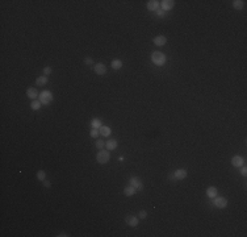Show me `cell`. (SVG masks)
<instances>
[{
  "mask_svg": "<svg viewBox=\"0 0 247 237\" xmlns=\"http://www.w3.org/2000/svg\"><path fill=\"white\" fill-rule=\"evenodd\" d=\"M151 62H153L155 66H163L167 62V57L162 53V51H153V53H151Z\"/></svg>",
  "mask_w": 247,
  "mask_h": 237,
  "instance_id": "obj_1",
  "label": "cell"
},
{
  "mask_svg": "<svg viewBox=\"0 0 247 237\" xmlns=\"http://www.w3.org/2000/svg\"><path fill=\"white\" fill-rule=\"evenodd\" d=\"M110 160V153H109V150L107 149H101V150H99V153L96 154V161H97V163L99 165H105V163H108Z\"/></svg>",
  "mask_w": 247,
  "mask_h": 237,
  "instance_id": "obj_2",
  "label": "cell"
},
{
  "mask_svg": "<svg viewBox=\"0 0 247 237\" xmlns=\"http://www.w3.org/2000/svg\"><path fill=\"white\" fill-rule=\"evenodd\" d=\"M53 92L49 90H45V91H42V92H39V101L42 103L43 105H47V104H50L51 101H53Z\"/></svg>",
  "mask_w": 247,
  "mask_h": 237,
  "instance_id": "obj_3",
  "label": "cell"
},
{
  "mask_svg": "<svg viewBox=\"0 0 247 237\" xmlns=\"http://www.w3.org/2000/svg\"><path fill=\"white\" fill-rule=\"evenodd\" d=\"M213 204H214V207H217V208H226L228 207V204H229V201L228 199H226L225 196H216V197H213Z\"/></svg>",
  "mask_w": 247,
  "mask_h": 237,
  "instance_id": "obj_4",
  "label": "cell"
},
{
  "mask_svg": "<svg viewBox=\"0 0 247 237\" xmlns=\"http://www.w3.org/2000/svg\"><path fill=\"white\" fill-rule=\"evenodd\" d=\"M129 184L133 186V187L137 190V192L141 191V190H143V183H142V180L139 179L138 177H131L130 179H129Z\"/></svg>",
  "mask_w": 247,
  "mask_h": 237,
  "instance_id": "obj_5",
  "label": "cell"
},
{
  "mask_svg": "<svg viewBox=\"0 0 247 237\" xmlns=\"http://www.w3.org/2000/svg\"><path fill=\"white\" fill-rule=\"evenodd\" d=\"M93 71H95V74H97V75H105L107 74V66L104 63H95Z\"/></svg>",
  "mask_w": 247,
  "mask_h": 237,
  "instance_id": "obj_6",
  "label": "cell"
},
{
  "mask_svg": "<svg viewBox=\"0 0 247 237\" xmlns=\"http://www.w3.org/2000/svg\"><path fill=\"white\" fill-rule=\"evenodd\" d=\"M174 7H175L174 0H163V2H161V8H162V11H164V12L171 11Z\"/></svg>",
  "mask_w": 247,
  "mask_h": 237,
  "instance_id": "obj_7",
  "label": "cell"
},
{
  "mask_svg": "<svg viewBox=\"0 0 247 237\" xmlns=\"http://www.w3.org/2000/svg\"><path fill=\"white\" fill-rule=\"evenodd\" d=\"M138 221H139V219L137 216H134V215H129V216H126L125 217V223L129 225V227H131V228H135L138 225Z\"/></svg>",
  "mask_w": 247,
  "mask_h": 237,
  "instance_id": "obj_8",
  "label": "cell"
},
{
  "mask_svg": "<svg viewBox=\"0 0 247 237\" xmlns=\"http://www.w3.org/2000/svg\"><path fill=\"white\" fill-rule=\"evenodd\" d=\"M187 175H188V171L184 169H178L174 173V178L175 179H178V180H183V179H185Z\"/></svg>",
  "mask_w": 247,
  "mask_h": 237,
  "instance_id": "obj_9",
  "label": "cell"
},
{
  "mask_svg": "<svg viewBox=\"0 0 247 237\" xmlns=\"http://www.w3.org/2000/svg\"><path fill=\"white\" fill-rule=\"evenodd\" d=\"M230 162H232V165L234 167H241V166L245 165V158L241 157V156H234Z\"/></svg>",
  "mask_w": 247,
  "mask_h": 237,
  "instance_id": "obj_10",
  "label": "cell"
},
{
  "mask_svg": "<svg viewBox=\"0 0 247 237\" xmlns=\"http://www.w3.org/2000/svg\"><path fill=\"white\" fill-rule=\"evenodd\" d=\"M146 7L149 11H158V8L161 7V2H158V0H149V2L146 3Z\"/></svg>",
  "mask_w": 247,
  "mask_h": 237,
  "instance_id": "obj_11",
  "label": "cell"
},
{
  "mask_svg": "<svg viewBox=\"0 0 247 237\" xmlns=\"http://www.w3.org/2000/svg\"><path fill=\"white\" fill-rule=\"evenodd\" d=\"M26 96L32 99V100H36L37 98H39V92L37 88H34V87H30V88L26 90Z\"/></svg>",
  "mask_w": 247,
  "mask_h": 237,
  "instance_id": "obj_12",
  "label": "cell"
},
{
  "mask_svg": "<svg viewBox=\"0 0 247 237\" xmlns=\"http://www.w3.org/2000/svg\"><path fill=\"white\" fill-rule=\"evenodd\" d=\"M153 42L157 46H164L167 43V37H164V36H157V37L153 38Z\"/></svg>",
  "mask_w": 247,
  "mask_h": 237,
  "instance_id": "obj_13",
  "label": "cell"
},
{
  "mask_svg": "<svg viewBox=\"0 0 247 237\" xmlns=\"http://www.w3.org/2000/svg\"><path fill=\"white\" fill-rule=\"evenodd\" d=\"M206 195H208V197H210V199L216 197L218 195V188L216 186H210V187L206 188Z\"/></svg>",
  "mask_w": 247,
  "mask_h": 237,
  "instance_id": "obj_14",
  "label": "cell"
},
{
  "mask_svg": "<svg viewBox=\"0 0 247 237\" xmlns=\"http://www.w3.org/2000/svg\"><path fill=\"white\" fill-rule=\"evenodd\" d=\"M118 146V142L117 140H114V138H112V140H108L105 142V148L108 150H116Z\"/></svg>",
  "mask_w": 247,
  "mask_h": 237,
  "instance_id": "obj_15",
  "label": "cell"
},
{
  "mask_svg": "<svg viewBox=\"0 0 247 237\" xmlns=\"http://www.w3.org/2000/svg\"><path fill=\"white\" fill-rule=\"evenodd\" d=\"M137 194V190H135L133 186H126L125 188H124V195L125 196H133V195H135Z\"/></svg>",
  "mask_w": 247,
  "mask_h": 237,
  "instance_id": "obj_16",
  "label": "cell"
},
{
  "mask_svg": "<svg viewBox=\"0 0 247 237\" xmlns=\"http://www.w3.org/2000/svg\"><path fill=\"white\" fill-rule=\"evenodd\" d=\"M99 132H100V136H103V137H109L110 133H112V129L107 125H103L101 128L99 129Z\"/></svg>",
  "mask_w": 247,
  "mask_h": 237,
  "instance_id": "obj_17",
  "label": "cell"
},
{
  "mask_svg": "<svg viewBox=\"0 0 247 237\" xmlns=\"http://www.w3.org/2000/svg\"><path fill=\"white\" fill-rule=\"evenodd\" d=\"M47 82H49L47 77H46V75H42V77H38L37 79H36V86H39V87L46 86V84H47Z\"/></svg>",
  "mask_w": 247,
  "mask_h": 237,
  "instance_id": "obj_18",
  "label": "cell"
},
{
  "mask_svg": "<svg viewBox=\"0 0 247 237\" xmlns=\"http://www.w3.org/2000/svg\"><path fill=\"white\" fill-rule=\"evenodd\" d=\"M110 66H112L113 70H120L124 66V62L121 61V59H113V61L110 62Z\"/></svg>",
  "mask_w": 247,
  "mask_h": 237,
  "instance_id": "obj_19",
  "label": "cell"
},
{
  "mask_svg": "<svg viewBox=\"0 0 247 237\" xmlns=\"http://www.w3.org/2000/svg\"><path fill=\"white\" fill-rule=\"evenodd\" d=\"M30 108L33 111H38L42 108V103L39 101V99H36V100H32L30 103Z\"/></svg>",
  "mask_w": 247,
  "mask_h": 237,
  "instance_id": "obj_20",
  "label": "cell"
},
{
  "mask_svg": "<svg viewBox=\"0 0 247 237\" xmlns=\"http://www.w3.org/2000/svg\"><path fill=\"white\" fill-rule=\"evenodd\" d=\"M243 7H245V2H243V0H234V2H233V8H234V9L241 11Z\"/></svg>",
  "mask_w": 247,
  "mask_h": 237,
  "instance_id": "obj_21",
  "label": "cell"
},
{
  "mask_svg": "<svg viewBox=\"0 0 247 237\" xmlns=\"http://www.w3.org/2000/svg\"><path fill=\"white\" fill-rule=\"evenodd\" d=\"M103 126V122L100 118H93L92 121H91V128H95V129H100Z\"/></svg>",
  "mask_w": 247,
  "mask_h": 237,
  "instance_id": "obj_22",
  "label": "cell"
},
{
  "mask_svg": "<svg viewBox=\"0 0 247 237\" xmlns=\"http://www.w3.org/2000/svg\"><path fill=\"white\" fill-rule=\"evenodd\" d=\"M45 178H46V173L43 171V170H38L37 171V179L39 182H43L45 180Z\"/></svg>",
  "mask_w": 247,
  "mask_h": 237,
  "instance_id": "obj_23",
  "label": "cell"
},
{
  "mask_svg": "<svg viewBox=\"0 0 247 237\" xmlns=\"http://www.w3.org/2000/svg\"><path fill=\"white\" fill-rule=\"evenodd\" d=\"M90 136L92 137V138H97L99 136H100V132H99V129H95V128H92L90 130Z\"/></svg>",
  "mask_w": 247,
  "mask_h": 237,
  "instance_id": "obj_24",
  "label": "cell"
},
{
  "mask_svg": "<svg viewBox=\"0 0 247 237\" xmlns=\"http://www.w3.org/2000/svg\"><path fill=\"white\" fill-rule=\"evenodd\" d=\"M95 145H96V148H97L99 150H101V149H104V148H105V142L103 141V140H96Z\"/></svg>",
  "mask_w": 247,
  "mask_h": 237,
  "instance_id": "obj_25",
  "label": "cell"
},
{
  "mask_svg": "<svg viewBox=\"0 0 247 237\" xmlns=\"http://www.w3.org/2000/svg\"><path fill=\"white\" fill-rule=\"evenodd\" d=\"M51 73H53V69H51L50 66H46V67H43V75H50Z\"/></svg>",
  "mask_w": 247,
  "mask_h": 237,
  "instance_id": "obj_26",
  "label": "cell"
},
{
  "mask_svg": "<svg viewBox=\"0 0 247 237\" xmlns=\"http://www.w3.org/2000/svg\"><path fill=\"white\" fill-rule=\"evenodd\" d=\"M146 217H147V212L145 209H142V211L138 212V219H146Z\"/></svg>",
  "mask_w": 247,
  "mask_h": 237,
  "instance_id": "obj_27",
  "label": "cell"
},
{
  "mask_svg": "<svg viewBox=\"0 0 247 237\" xmlns=\"http://www.w3.org/2000/svg\"><path fill=\"white\" fill-rule=\"evenodd\" d=\"M84 65L92 66V65H93V61H92V58H90V57H86V58H84Z\"/></svg>",
  "mask_w": 247,
  "mask_h": 237,
  "instance_id": "obj_28",
  "label": "cell"
},
{
  "mask_svg": "<svg viewBox=\"0 0 247 237\" xmlns=\"http://www.w3.org/2000/svg\"><path fill=\"white\" fill-rule=\"evenodd\" d=\"M155 13H157L158 17H164V16H166V12H164V11H162V9L155 11Z\"/></svg>",
  "mask_w": 247,
  "mask_h": 237,
  "instance_id": "obj_29",
  "label": "cell"
},
{
  "mask_svg": "<svg viewBox=\"0 0 247 237\" xmlns=\"http://www.w3.org/2000/svg\"><path fill=\"white\" fill-rule=\"evenodd\" d=\"M241 174H242V175H243V177H246V175H247V167H246L245 165H243V166H241Z\"/></svg>",
  "mask_w": 247,
  "mask_h": 237,
  "instance_id": "obj_30",
  "label": "cell"
},
{
  "mask_svg": "<svg viewBox=\"0 0 247 237\" xmlns=\"http://www.w3.org/2000/svg\"><path fill=\"white\" fill-rule=\"evenodd\" d=\"M43 186H45L46 188H50V187H51V182H47V180L45 179V180H43Z\"/></svg>",
  "mask_w": 247,
  "mask_h": 237,
  "instance_id": "obj_31",
  "label": "cell"
},
{
  "mask_svg": "<svg viewBox=\"0 0 247 237\" xmlns=\"http://www.w3.org/2000/svg\"><path fill=\"white\" fill-rule=\"evenodd\" d=\"M58 237H67V235H66V233L65 232H61V233H59V235H57Z\"/></svg>",
  "mask_w": 247,
  "mask_h": 237,
  "instance_id": "obj_32",
  "label": "cell"
}]
</instances>
